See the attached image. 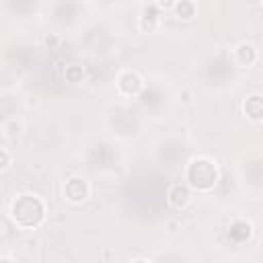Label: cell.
Here are the masks:
<instances>
[{"label":"cell","instance_id":"6da1fadb","mask_svg":"<svg viewBox=\"0 0 263 263\" xmlns=\"http://www.w3.org/2000/svg\"><path fill=\"white\" fill-rule=\"evenodd\" d=\"M10 216L21 228H35L45 218V205L43 201L33 193L18 195L10 205Z\"/></svg>","mask_w":263,"mask_h":263},{"label":"cell","instance_id":"7a4b0ae2","mask_svg":"<svg viewBox=\"0 0 263 263\" xmlns=\"http://www.w3.org/2000/svg\"><path fill=\"white\" fill-rule=\"evenodd\" d=\"M187 185L197 191H210L218 183V166L212 158L208 156H197L189 162L187 173H185Z\"/></svg>","mask_w":263,"mask_h":263},{"label":"cell","instance_id":"3957f363","mask_svg":"<svg viewBox=\"0 0 263 263\" xmlns=\"http://www.w3.org/2000/svg\"><path fill=\"white\" fill-rule=\"evenodd\" d=\"M64 195H66V199L72 201V203H82V201L88 199L90 187H88L86 179H82V177H72V179H68L66 185H64Z\"/></svg>","mask_w":263,"mask_h":263},{"label":"cell","instance_id":"277c9868","mask_svg":"<svg viewBox=\"0 0 263 263\" xmlns=\"http://www.w3.org/2000/svg\"><path fill=\"white\" fill-rule=\"evenodd\" d=\"M142 86H144V80H142V76H140L138 72H134V70H123V72L117 76V88H119L121 95H127V97L138 95V92L142 90Z\"/></svg>","mask_w":263,"mask_h":263},{"label":"cell","instance_id":"5b68a950","mask_svg":"<svg viewBox=\"0 0 263 263\" xmlns=\"http://www.w3.org/2000/svg\"><path fill=\"white\" fill-rule=\"evenodd\" d=\"M166 199H168V203H171L175 210H185V208L189 205V201H191L189 185H181V183L173 185V187L168 189V193H166Z\"/></svg>","mask_w":263,"mask_h":263},{"label":"cell","instance_id":"8992f818","mask_svg":"<svg viewBox=\"0 0 263 263\" xmlns=\"http://www.w3.org/2000/svg\"><path fill=\"white\" fill-rule=\"evenodd\" d=\"M242 111L253 121H263V95H251L242 103Z\"/></svg>","mask_w":263,"mask_h":263},{"label":"cell","instance_id":"52a82bcc","mask_svg":"<svg viewBox=\"0 0 263 263\" xmlns=\"http://www.w3.org/2000/svg\"><path fill=\"white\" fill-rule=\"evenodd\" d=\"M234 60L238 66H251L257 60V49L251 43H238L234 49Z\"/></svg>","mask_w":263,"mask_h":263},{"label":"cell","instance_id":"ba28073f","mask_svg":"<svg viewBox=\"0 0 263 263\" xmlns=\"http://www.w3.org/2000/svg\"><path fill=\"white\" fill-rule=\"evenodd\" d=\"M251 234H253V226H251L249 222H245V220H238V222H234V224L230 226V238L236 240V242L249 240Z\"/></svg>","mask_w":263,"mask_h":263},{"label":"cell","instance_id":"9c48e42d","mask_svg":"<svg viewBox=\"0 0 263 263\" xmlns=\"http://www.w3.org/2000/svg\"><path fill=\"white\" fill-rule=\"evenodd\" d=\"M175 12H177V16L183 18V21L193 18V16H195V4H193V0H177Z\"/></svg>","mask_w":263,"mask_h":263},{"label":"cell","instance_id":"30bf717a","mask_svg":"<svg viewBox=\"0 0 263 263\" xmlns=\"http://www.w3.org/2000/svg\"><path fill=\"white\" fill-rule=\"evenodd\" d=\"M66 78H68V82H80L84 78V70L80 66H68L66 68Z\"/></svg>","mask_w":263,"mask_h":263},{"label":"cell","instance_id":"8fae6325","mask_svg":"<svg viewBox=\"0 0 263 263\" xmlns=\"http://www.w3.org/2000/svg\"><path fill=\"white\" fill-rule=\"evenodd\" d=\"M156 4H158V8H164V10H168V8H175L177 0H156Z\"/></svg>","mask_w":263,"mask_h":263},{"label":"cell","instance_id":"7c38bea8","mask_svg":"<svg viewBox=\"0 0 263 263\" xmlns=\"http://www.w3.org/2000/svg\"><path fill=\"white\" fill-rule=\"evenodd\" d=\"M8 162H10V160H8V152L2 150V168H8Z\"/></svg>","mask_w":263,"mask_h":263}]
</instances>
